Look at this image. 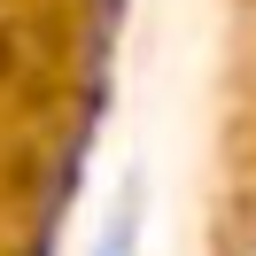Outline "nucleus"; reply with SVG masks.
I'll use <instances>...</instances> for the list:
<instances>
[{
  "mask_svg": "<svg viewBox=\"0 0 256 256\" xmlns=\"http://www.w3.org/2000/svg\"><path fill=\"white\" fill-rule=\"evenodd\" d=\"M94 256H132V225H109V240H101Z\"/></svg>",
  "mask_w": 256,
  "mask_h": 256,
  "instance_id": "nucleus-1",
  "label": "nucleus"
}]
</instances>
